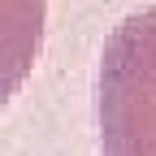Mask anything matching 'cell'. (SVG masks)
<instances>
[{
  "label": "cell",
  "mask_w": 156,
  "mask_h": 156,
  "mask_svg": "<svg viewBox=\"0 0 156 156\" xmlns=\"http://www.w3.org/2000/svg\"><path fill=\"white\" fill-rule=\"evenodd\" d=\"M100 156H156V5L117 22L95 61Z\"/></svg>",
  "instance_id": "6da1fadb"
}]
</instances>
